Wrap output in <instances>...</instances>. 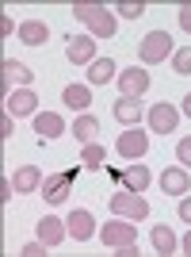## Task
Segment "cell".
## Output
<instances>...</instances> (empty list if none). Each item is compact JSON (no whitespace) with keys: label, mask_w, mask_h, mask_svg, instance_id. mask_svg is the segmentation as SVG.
Returning <instances> with one entry per match:
<instances>
[{"label":"cell","mask_w":191,"mask_h":257,"mask_svg":"<svg viewBox=\"0 0 191 257\" xmlns=\"http://www.w3.org/2000/svg\"><path fill=\"white\" fill-rule=\"evenodd\" d=\"M73 16L84 23L96 39H115V16L100 4H73Z\"/></svg>","instance_id":"cell-1"},{"label":"cell","mask_w":191,"mask_h":257,"mask_svg":"<svg viewBox=\"0 0 191 257\" xmlns=\"http://www.w3.org/2000/svg\"><path fill=\"white\" fill-rule=\"evenodd\" d=\"M100 242H104V246H111V249H134V246H138L134 219L115 215V223H104V226H100Z\"/></svg>","instance_id":"cell-2"},{"label":"cell","mask_w":191,"mask_h":257,"mask_svg":"<svg viewBox=\"0 0 191 257\" xmlns=\"http://www.w3.org/2000/svg\"><path fill=\"white\" fill-rule=\"evenodd\" d=\"M172 54H176V46H172L168 31H149L146 39H142V46H138V58L146 65H157V62H164V58H172Z\"/></svg>","instance_id":"cell-3"},{"label":"cell","mask_w":191,"mask_h":257,"mask_svg":"<svg viewBox=\"0 0 191 257\" xmlns=\"http://www.w3.org/2000/svg\"><path fill=\"white\" fill-rule=\"evenodd\" d=\"M111 211L122 215V219H134V223H142L149 215V204L142 200V192H130V188H122V192L111 196Z\"/></svg>","instance_id":"cell-4"},{"label":"cell","mask_w":191,"mask_h":257,"mask_svg":"<svg viewBox=\"0 0 191 257\" xmlns=\"http://www.w3.org/2000/svg\"><path fill=\"white\" fill-rule=\"evenodd\" d=\"M115 150H118V158H122V161H138V158H146V154H149V135H146V131H138V127H126L122 135H118Z\"/></svg>","instance_id":"cell-5"},{"label":"cell","mask_w":191,"mask_h":257,"mask_svg":"<svg viewBox=\"0 0 191 257\" xmlns=\"http://www.w3.org/2000/svg\"><path fill=\"white\" fill-rule=\"evenodd\" d=\"M146 119H149V131H157V135H168V131H176L180 127V107L176 104H153L146 111Z\"/></svg>","instance_id":"cell-6"},{"label":"cell","mask_w":191,"mask_h":257,"mask_svg":"<svg viewBox=\"0 0 191 257\" xmlns=\"http://www.w3.org/2000/svg\"><path fill=\"white\" fill-rule=\"evenodd\" d=\"M118 88H122V96H130V100H138V96H146L149 92V73L146 69H138V65H130V69H118Z\"/></svg>","instance_id":"cell-7"},{"label":"cell","mask_w":191,"mask_h":257,"mask_svg":"<svg viewBox=\"0 0 191 257\" xmlns=\"http://www.w3.org/2000/svg\"><path fill=\"white\" fill-rule=\"evenodd\" d=\"M69 188H73V169H69V173H54V177L42 181V200L50 207H58V204L69 200Z\"/></svg>","instance_id":"cell-8"},{"label":"cell","mask_w":191,"mask_h":257,"mask_svg":"<svg viewBox=\"0 0 191 257\" xmlns=\"http://www.w3.org/2000/svg\"><path fill=\"white\" fill-rule=\"evenodd\" d=\"M65 58H69L73 65H92L96 62V39H92V35H69Z\"/></svg>","instance_id":"cell-9"},{"label":"cell","mask_w":191,"mask_h":257,"mask_svg":"<svg viewBox=\"0 0 191 257\" xmlns=\"http://www.w3.org/2000/svg\"><path fill=\"white\" fill-rule=\"evenodd\" d=\"M65 226H69V238H73V242H88V238L96 234V219H92V211H84V207H73L69 219H65Z\"/></svg>","instance_id":"cell-10"},{"label":"cell","mask_w":191,"mask_h":257,"mask_svg":"<svg viewBox=\"0 0 191 257\" xmlns=\"http://www.w3.org/2000/svg\"><path fill=\"white\" fill-rule=\"evenodd\" d=\"M38 238H42L46 246H62L65 238H69V226H65V219H58V215H42L38 219Z\"/></svg>","instance_id":"cell-11"},{"label":"cell","mask_w":191,"mask_h":257,"mask_svg":"<svg viewBox=\"0 0 191 257\" xmlns=\"http://www.w3.org/2000/svg\"><path fill=\"white\" fill-rule=\"evenodd\" d=\"M160 188L168 196H188L191 192V173L184 169V165H172V169L160 173Z\"/></svg>","instance_id":"cell-12"},{"label":"cell","mask_w":191,"mask_h":257,"mask_svg":"<svg viewBox=\"0 0 191 257\" xmlns=\"http://www.w3.org/2000/svg\"><path fill=\"white\" fill-rule=\"evenodd\" d=\"M42 173H38V165H20V169L12 173V188H16V192L20 196H27V192H38V188H42Z\"/></svg>","instance_id":"cell-13"},{"label":"cell","mask_w":191,"mask_h":257,"mask_svg":"<svg viewBox=\"0 0 191 257\" xmlns=\"http://www.w3.org/2000/svg\"><path fill=\"white\" fill-rule=\"evenodd\" d=\"M8 107L4 111H12V115H38V96H34L31 88H16V92H8Z\"/></svg>","instance_id":"cell-14"},{"label":"cell","mask_w":191,"mask_h":257,"mask_svg":"<svg viewBox=\"0 0 191 257\" xmlns=\"http://www.w3.org/2000/svg\"><path fill=\"white\" fill-rule=\"evenodd\" d=\"M34 135H38V139H62L65 135V119L58 115V111H38V115H34Z\"/></svg>","instance_id":"cell-15"},{"label":"cell","mask_w":191,"mask_h":257,"mask_svg":"<svg viewBox=\"0 0 191 257\" xmlns=\"http://www.w3.org/2000/svg\"><path fill=\"white\" fill-rule=\"evenodd\" d=\"M16 35H20V43H27V46H46V39H50L42 20H23Z\"/></svg>","instance_id":"cell-16"},{"label":"cell","mask_w":191,"mask_h":257,"mask_svg":"<svg viewBox=\"0 0 191 257\" xmlns=\"http://www.w3.org/2000/svg\"><path fill=\"white\" fill-rule=\"evenodd\" d=\"M62 104L73 107V111H84L92 104V85H65L62 88Z\"/></svg>","instance_id":"cell-17"},{"label":"cell","mask_w":191,"mask_h":257,"mask_svg":"<svg viewBox=\"0 0 191 257\" xmlns=\"http://www.w3.org/2000/svg\"><path fill=\"white\" fill-rule=\"evenodd\" d=\"M8 81L12 85H20V88H31V81H34V69H27L23 62H4V88H8Z\"/></svg>","instance_id":"cell-18"},{"label":"cell","mask_w":191,"mask_h":257,"mask_svg":"<svg viewBox=\"0 0 191 257\" xmlns=\"http://www.w3.org/2000/svg\"><path fill=\"white\" fill-rule=\"evenodd\" d=\"M115 69L118 65L111 62V58H96L92 65H88V85H107V81H115Z\"/></svg>","instance_id":"cell-19"},{"label":"cell","mask_w":191,"mask_h":257,"mask_svg":"<svg viewBox=\"0 0 191 257\" xmlns=\"http://www.w3.org/2000/svg\"><path fill=\"white\" fill-rule=\"evenodd\" d=\"M111 115L122 123V127H134L142 119V107H138V100H130V96H122V100H115V107H111Z\"/></svg>","instance_id":"cell-20"},{"label":"cell","mask_w":191,"mask_h":257,"mask_svg":"<svg viewBox=\"0 0 191 257\" xmlns=\"http://www.w3.org/2000/svg\"><path fill=\"white\" fill-rule=\"evenodd\" d=\"M122 184H126L130 192H146L149 184H153V173H149V165H130V169L122 173Z\"/></svg>","instance_id":"cell-21"},{"label":"cell","mask_w":191,"mask_h":257,"mask_svg":"<svg viewBox=\"0 0 191 257\" xmlns=\"http://www.w3.org/2000/svg\"><path fill=\"white\" fill-rule=\"evenodd\" d=\"M96 131H100V123H96V119L88 115V111H80V115H76V123L69 127V135H73V139L80 142V146H88V142L96 139Z\"/></svg>","instance_id":"cell-22"},{"label":"cell","mask_w":191,"mask_h":257,"mask_svg":"<svg viewBox=\"0 0 191 257\" xmlns=\"http://www.w3.org/2000/svg\"><path fill=\"white\" fill-rule=\"evenodd\" d=\"M153 249H157V253H176V249H180V238L172 234L168 226H153Z\"/></svg>","instance_id":"cell-23"},{"label":"cell","mask_w":191,"mask_h":257,"mask_svg":"<svg viewBox=\"0 0 191 257\" xmlns=\"http://www.w3.org/2000/svg\"><path fill=\"white\" fill-rule=\"evenodd\" d=\"M80 161H84V169H104L107 165V150L100 146V142H88V146H80Z\"/></svg>","instance_id":"cell-24"},{"label":"cell","mask_w":191,"mask_h":257,"mask_svg":"<svg viewBox=\"0 0 191 257\" xmlns=\"http://www.w3.org/2000/svg\"><path fill=\"white\" fill-rule=\"evenodd\" d=\"M172 69L180 77H191V46H180V50L172 54Z\"/></svg>","instance_id":"cell-25"},{"label":"cell","mask_w":191,"mask_h":257,"mask_svg":"<svg viewBox=\"0 0 191 257\" xmlns=\"http://www.w3.org/2000/svg\"><path fill=\"white\" fill-rule=\"evenodd\" d=\"M46 249H50V246H46L42 238H34V242H27V246H23V257H46Z\"/></svg>","instance_id":"cell-26"},{"label":"cell","mask_w":191,"mask_h":257,"mask_svg":"<svg viewBox=\"0 0 191 257\" xmlns=\"http://www.w3.org/2000/svg\"><path fill=\"white\" fill-rule=\"evenodd\" d=\"M142 12H146V4H118V16H122V20H138Z\"/></svg>","instance_id":"cell-27"},{"label":"cell","mask_w":191,"mask_h":257,"mask_svg":"<svg viewBox=\"0 0 191 257\" xmlns=\"http://www.w3.org/2000/svg\"><path fill=\"white\" fill-rule=\"evenodd\" d=\"M176 158H180L184 169H191V139H184L180 146H176Z\"/></svg>","instance_id":"cell-28"},{"label":"cell","mask_w":191,"mask_h":257,"mask_svg":"<svg viewBox=\"0 0 191 257\" xmlns=\"http://www.w3.org/2000/svg\"><path fill=\"white\" fill-rule=\"evenodd\" d=\"M12 119H16L12 111H4V115H0V139H4V142H8V139H12V131H16V123H12Z\"/></svg>","instance_id":"cell-29"},{"label":"cell","mask_w":191,"mask_h":257,"mask_svg":"<svg viewBox=\"0 0 191 257\" xmlns=\"http://www.w3.org/2000/svg\"><path fill=\"white\" fill-rule=\"evenodd\" d=\"M180 219L191 226V196H180Z\"/></svg>","instance_id":"cell-30"},{"label":"cell","mask_w":191,"mask_h":257,"mask_svg":"<svg viewBox=\"0 0 191 257\" xmlns=\"http://www.w3.org/2000/svg\"><path fill=\"white\" fill-rule=\"evenodd\" d=\"M180 27L191 35V4H180Z\"/></svg>","instance_id":"cell-31"},{"label":"cell","mask_w":191,"mask_h":257,"mask_svg":"<svg viewBox=\"0 0 191 257\" xmlns=\"http://www.w3.org/2000/svg\"><path fill=\"white\" fill-rule=\"evenodd\" d=\"M180 115H188V119H191V92L184 96V104H180Z\"/></svg>","instance_id":"cell-32"},{"label":"cell","mask_w":191,"mask_h":257,"mask_svg":"<svg viewBox=\"0 0 191 257\" xmlns=\"http://www.w3.org/2000/svg\"><path fill=\"white\" fill-rule=\"evenodd\" d=\"M180 249H184V253H191V230H188V234L180 238Z\"/></svg>","instance_id":"cell-33"}]
</instances>
